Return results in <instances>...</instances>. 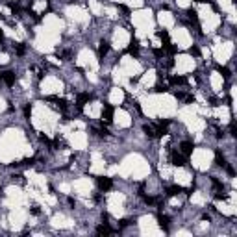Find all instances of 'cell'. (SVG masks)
<instances>
[{"label":"cell","mask_w":237,"mask_h":237,"mask_svg":"<svg viewBox=\"0 0 237 237\" xmlns=\"http://www.w3.org/2000/svg\"><path fill=\"white\" fill-rule=\"evenodd\" d=\"M191 54H193V56H198V54H200V50H198L197 46H193V48H191Z\"/></svg>","instance_id":"14"},{"label":"cell","mask_w":237,"mask_h":237,"mask_svg":"<svg viewBox=\"0 0 237 237\" xmlns=\"http://www.w3.org/2000/svg\"><path fill=\"white\" fill-rule=\"evenodd\" d=\"M217 163L220 165V167H226V165H228V163H226V159L220 156V152H217Z\"/></svg>","instance_id":"12"},{"label":"cell","mask_w":237,"mask_h":237,"mask_svg":"<svg viewBox=\"0 0 237 237\" xmlns=\"http://www.w3.org/2000/svg\"><path fill=\"white\" fill-rule=\"evenodd\" d=\"M111 185H113V182H111L109 178H106V176H100L98 178V187L102 189V191H109V189H111Z\"/></svg>","instance_id":"1"},{"label":"cell","mask_w":237,"mask_h":237,"mask_svg":"<svg viewBox=\"0 0 237 237\" xmlns=\"http://www.w3.org/2000/svg\"><path fill=\"white\" fill-rule=\"evenodd\" d=\"M17 52H19V54H24V52H26L24 45H17Z\"/></svg>","instance_id":"13"},{"label":"cell","mask_w":237,"mask_h":237,"mask_svg":"<svg viewBox=\"0 0 237 237\" xmlns=\"http://www.w3.org/2000/svg\"><path fill=\"white\" fill-rule=\"evenodd\" d=\"M87 100H89V93H83V95H80V97H78V108H82V106H83Z\"/></svg>","instance_id":"11"},{"label":"cell","mask_w":237,"mask_h":237,"mask_svg":"<svg viewBox=\"0 0 237 237\" xmlns=\"http://www.w3.org/2000/svg\"><path fill=\"white\" fill-rule=\"evenodd\" d=\"M158 220H159V226H161V228H163V230L167 232V230H169V219H167V217H163V215H159Z\"/></svg>","instance_id":"10"},{"label":"cell","mask_w":237,"mask_h":237,"mask_svg":"<svg viewBox=\"0 0 237 237\" xmlns=\"http://www.w3.org/2000/svg\"><path fill=\"white\" fill-rule=\"evenodd\" d=\"M113 117V108L111 106H104V111H102V118L106 120V122H109Z\"/></svg>","instance_id":"3"},{"label":"cell","mask_w":237,"mask_h":237,"mask_svg":"<svg viewBox=\"0 0 237 237\" xmlns=\"http://www.w3.org/2000/svg\"><path fill=\"white\" fill-rule=\"evenodd\" d=\"M180 193H183V189L180 187V185H174V187H167V197H176V195H180Z\"/></svg>","instance_id":"6"},{"label":"cell","mask_w":237,"mask_h":237,"mask_svg":"<svg viewBox=\"0 0 237 237\" xmlns=\"http://www.w3.org/2000/svg\"><path fill=\"white\" fill-rule=\"evenodd\" d=\"M2 80H4L8 85H13V83H15V74L8 71V72H4V74H2Z\"/></svg>","instance_id":"5"},{"label":"cell","mask_w":237,"mask_h":237,"mask_svg":"<svg viewBox=\"0 0 237 237\" xmlns=\"http://www.w3.org/2000/svg\"><path fill=\"white\" fill-rule=\"evenodd\" d=\"M0 80H2V74H0Z\"/></svg>","instance_id":"16"},{"label":"cell","mask_w":237,"mask_h":237,"mask_svg":"<svg viewBox=\"0 0 237 237\" xmlns=\"http://www.w3.org/2000/svg\"><path fill=\"white\" fill-rule=\"evenodd\" d=\"M169 82H171L172 85H183V83H185V78H183V76H171Z\"/></svg>","instance_id":"8"},{"label":"cell","mask_w":237,"mask_h":237,"mask_svg":"<svg viewBox=\"0 0 237 237\" xmlns=\"http://www.w3.org/2000/svg\"><path fill=\"white\" fill-rule=\"evenodd\" d=\"M172 163L176 165V167H183L185 165V158H183V154L182 152H172Z\"/></svg>","instance_id":"2"},{"label":"cell","mask_w":237,"mask_h":237,"mask_svg":"<svg viewBox=\"0 0 237 237\" xmlns=\"http://www.w3.org/2000/svg\"><path fill=\"white\" fill-rule=\"evenodd\" d=\"M128 52H130V54H134V56H137V52H139L137 41H132V43H130V46H128Z\"/></svg>","instance_id":"9"},{"label":"cell","mask_w":237,"mask_h":237,"mask_svg":"<svg viewBox=\"0 0 237 237\" xmlns=\"http://www.w3.org/2000/svg\"><path fill=\"white\" fill-rule=\"evenodd\" d=\"M182 154L183 156H189V154H193V143H182Z\"/></svg>","instance_id":"4"},{"label":"cell","mask_w":237,"mask_h":237,"mask_svg":"<svg viewBox=\"0 0 237 237\" xmlns=\"http://www.w3.org/2000/svg\"><path fill=\"white\" fill-rule=\"evenodd\" d=\"M2 37H4V34H2V30H0V39H2Z\"/></svg>","instance_id":"15"},{"label":"cell","mask_w":237,"mask_h":237,"mask_svg":"<svg viewBox=\"0 0 237 237\" xmlns=\"http://www.w3.org/2000/svg\"><path fill=\"white\" fill-rule=\"evenodd\" d=\"M108 50H109L108 43H106V41H102V43H100V46H98V56H100V58H104V56L108 54Z\"/></svg>","instance_id":"7"}]
</instances>
